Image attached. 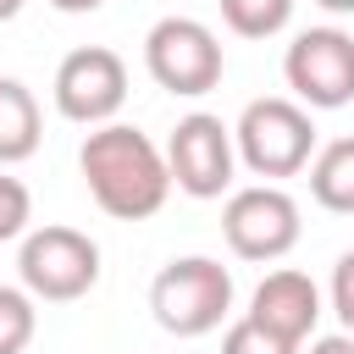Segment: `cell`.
<instances>
[{"label": "cell", "instance_id": "6da1fadb", "mask_svg": "<svg viewBox=\"0 0 354 354\" xmlns=\"http://www.w3.org/2000/svg\"><path fill=\"white\" fill-rule=\"evenodd\" d=\"M77 171H83L94 205L116 221H149L171 194L166 149L133 122L88 127V138L77 149Z\"/></svg>", "mask_w": 354, "mask_h": 354}, {"label": "cell", "instance_id": "7a4b0ae2", "mask_svg": "<svg viewBox=\"0 0 354 354\" xmlns=\"http://www.w3.org/2000/svg\"><path fill=\"white\" fill-rule=\"evenodd\" d=\"M149 310L171 337H205L232 315V271L210 254L166 260L149 282Z\"/></svg>", "mask_w": 354, "mask_h": 354}, {"label": "cell", "instance_id": "3957f363", "mask_svg": "<svg viewBox=\"0 0 354 354\" xmlns=\"http://www.w3.org/2000/svg\"><path fill=\"white\" fill-rule=\"evenodd\" d=\"M232 149H238V160L254 177L277 183V177H293V171L310 166V155H315V122H310V111L299 100L266 94V100H249L243 116L232 122Z\"/></svg>", "mask_w": 354, "mask_h": 354}, {"label": "cell", "instance_id": "277c9868", "mask_svg": "<svg viewBox=\"0 0 354 354\" xmlns=\"http://www.w3.org/2000/svg\"><path fill=\"white\" fill-rule=\"evenodd\" d=\"M17 277L33 293V304H72L100 282V243L77 227H28L17 249Z\"/></svg>", "mask_w": 354, "mask_h": 354}, {"label": "cell", "instance_id": "5b68a950", "mask_svg": "<svg viewBox=\"0 0 354 354\" xmlns=\"http://www.w3.org/2000/svg\"><path fill=\"white\" fill-rule=\"evenodd\" d=\"M144 66L166 94L199 100V94H210L221 83L227 55H221V39L199 17H160L144 33Z\"/></svg>", "mask_w": 354, "mask_h": 354}, {"label": "cell", "instance_id": "8992f818", "mask_svg": "<svg viewBox=\"0 0 354 354\" xmlns=\"http://www.w3.org/2000/svg\"><path fill=\"white\" fill-rule=\"evenodd\" d=\"M304 221H299V199L282 188V183H249V188H232L227 205H221V238L238 260H282L293 243H299Z\"/></svg>", "mask_w": 354, "mask_h": 354}, {"label": "cell", "instance_id": "52a82bcc", "mask_svg": "<svg viewBox=\"0 0 354 354\" xmlns=\"http://www.w3.org/2000/svg\"><path fill=\"white\" fill-rule=\"evenodd\" d=\"M282 77L304 111H337L354 100V33L304 28L282 55Z\"/></svg>", "mask_w": 354, "mask_h": 354}, {"label": "cell", "instance_id": "ba28073f", "mask_svg": "<svg viewBox=\"0 0 354 354\" xmlns=\"http://www.w3.org/2000/svg\"><path fill=\"white\" fill-rule=\"evenodd\" d=\"M50 94H55V111L66 122L105 127L127 105V61L116 50H105V44H77L72 55H61Z\"/></svg>", "mask_w": 354, "mask_h": 354}, {"label": "cell", "instance_id": "9c48e42d", "mask_svg": "<svg viewBox=\"0 0 354 354\" xmlns=\"http://www.w3.org/2000/svg\"><path fill=\"white\" fill-rule=\"evenodd\" d=\"M166 171H171V188H183L188 199H221L238 171L232 127L210 111H188L166 138Z\"/></svg>", "mask_w": 354, "mask_h": 354}, {"label": "cell", "instance_id": "30bf717a", "mask_svg": "<svg viewBox=\"0 0 354 354\" xmlns=\"http://www.w3.org/2000/svg\"><path fill=\"white\" fill-rule=\"evenodd\" d=\"M254 326H266V332H277L282 343H293V348H304V337L315 332V321H321V288L304 277V271H293V266H282V271H266L260 277V288L249 293V310H243Z\"/></svg>", "mask_w": 354, "mask_h": 354}, {"label": "cell", "instance_id": "8fae6325", "mask_svg": "<svg viewBox=\"0 0 354 354\" xmlns=\"http://www.w3.org/2000/svg\"><path fill=\"white\" fill-rule=\"evenodd\" d=\"M44 138V116H39V100L28 83L17 77H0V166H17L39 149Z\"/></svg>", "mask_w": 354, "mask_h": 354}, {"label": "cell", "instance_id": "7c38bea8", "mask_svg": "<svg viewBox=\"0 0 354 354\" xmlns=\"http://www.w3.org/2000/svg\"><path fill=\"white\" fill-rule=\"evenodd\" d=\"M310 199L332 216H354V138H332L310 155Z\"/></svg>", "mask_w": 354, "mask_h": 354}, {"label": "cell", "instance_id": "4fadbf2b", "mask_svg": "<svg viewBox=\"0 0 354 354\" xmlns=\"http://www.w3.org/2000/svg\"><path fill=\"white\" fill-rule=\"evenodd\" d=\"M221 22L238 39H271L293 22V0H221Z\"/></svg>", "mask_w": 354, "mask_h": 354}, {"label": "cell", "instance_id": "5bb4252c", "mask_svg": "<svg viewBox=\"0 0 354 354\" xmlns=\"http://www.w3.org/2000/svg\"><path fill=\"white\" fill-rule=\"evenodd\" d=\"M39 332V304L28 288H6L0 282V354H22Z\"/></svg>", "mask_w": 354, "mask_h": 354}, {"label": "cell", "instance_id": "9a60e30c", "mask_svg": "<svg viewBox=\"0 0 354 354\" xmlns=\"http://www.w3.org/2000/svg\"><path fill=\"white\" fill-rule=\"evenodd\" d=\"M28 221H33V194H28V183L11 177V171L0 166V243L22 238Z\"/></svg>", "mask_w": 354, "mask_h": 354}, {"label": "cell", "instance_id": "2e32d148", "mask_svg": "<svg viewBox=\"0 0 354 354\" xmlns=\"http://www.w3.org/2000/svg\"><path fill=\"white\" fill-rule=\"evenodd\" d=\"M221 354H304V348H293V343H282L277 332H266V326H254L249 315H238V321L221 332Z\"/></svg>", "mask_w": 354, "mask_h": 354}, {"label": "cell", "instance_id": "e0dca14e", "mask_svg": "<svg viewBox=\"0 0 354 354\" xmlns=\"http://www.w3.org/2000/svg\"><path fill=\"white\" fill-rule=\"evenodd\" d=\"M332 310H337L343 332L354 337V249L337 254V266H332Z\"/></svg>", "mask_w": 354, "mask_h": 354}, {"label": "cell", "instance_id": "ac0fdd59", "mask_svg": "<svg viewBox=\"0 0 354 354\" xmlns=\"http://www.w3.org/2000/svg\"><path fill=\"white\" fill-rule=\"evenodd\" d=\"M310 354H354V337L348 332H332V337H315Z\"/></svg>", "mask_w": 354, "mask_h": 354}, {"label": "cell", "instance_id": "d6986e66", "mask_svg": "<svg viewBox=\"0 0 354 354\" xmlns=\"http://www.w3.org/2000/svg\"><path fill=\"white\" fill-rule=\"evenodd\" d=\"M55 11H66V17H83V11H100L105 0H50Z\"/></svg>", "mask_w": 354, "mask_h": 354}, {"label": "cell", "instance_id": "ffe728a7", "mask_svg": "<svg viewBox=\"0 0 354 354\" xmlns=\"http://www.w3.org/2000/svg\"><path fill=\"white\" fill-rule=\"evenodd\" d=\"M315 6H321V11H337V17H348V11H354V0H315Z\"/></svg>", "mask_w": 354, "mask_h": 354}, {"label": "cell", "instance_id": "44dd1931", "mask_svg": "<svg viewBox=\"0 0 354 354\" xmlns=\"http://www.w3.org/2000/svg\"><path fill=\"white\" fill-rule=\"evenodd\" d=\"M17 11H22V0H0V22H11Z\"/></svg>", "mask_w": 354, "mask_h": 354}]
</instances>
